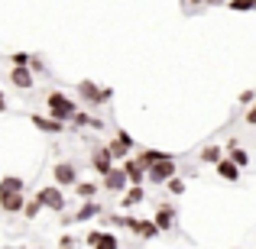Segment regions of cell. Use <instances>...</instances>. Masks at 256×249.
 <instances>
[{
    "label": "cell",
    "instance_id": "1",
    "mask_svg": "<svg viewBox=\"0 0 256 249\" xmlns=\"http://www.w3.org/2000/svg\"><path fill=\"white\" fill-rule=\"evenodd\" d=\"M46 107H49V117L58 120V123H72L78 113V104L65 91H49L46 94Z\"/></svg>",
    "mask_w": 256,
    "mask_h": 249
},
{
    "label": "cell",
    "instance_id": "2",
    "mask_svg": "<svg viewBox=\"0 0 256 249\" xmlns=\"http://www.w3.org/2000/svg\"><path fill=\"white\" fill-rule=\"evenodd\" d=\"M32 198H36L39 204L46 207V211H52V214H65V207H68L65 188H58V185H46V188H39Z\"/></svg>",
    "mask_w": 256,
    "mask_h": 249
},
{
    "label": "cell",
    "instance_id": "3",
    "mask_svg": "<svg viewBox=\"0 0 256 249\" xmlns=\"http://www.w3.org/2000/svg\"><path fill=\"white\" fill-rule=\"evenodd\" d=\"M75 91H78V97H82L88 107H104V104H110V97H114L110 87H100V84L88 81V78H84V81H78Z\"/></svg>",
    "mask_w": 256,
    "mask_h": 249
},
{
    "label": "cell",
    "instance_id": "4",
    "mask_svg": "<svg viewBox=\"0 0 256 249\" xmlns=\"http://www.w3.org/2000/svg\"><path fill=\"white\" fill-rule=\"evenodd\" d=\"M117 168V162H114V156H110V149H107V143H98L91 149V172L98 175V178H104L107 172H114Z\"/></svg>",
    "mask_w": 256,
    "mask_h": 249
},
{
    "label": "cell",
    "instance_id": "5",
    "mask_svg": "<svg viewBox=\"0 0 256 249\" xmlns=\"http://www.w3.org/2000/svg\"><path fill=\"white\" fill-rule=\"evenodd\" d=\"M178 175V165H175V159H166V162H156L150 168V175H146V181H150L152 188H166L169 181Z\"/></svg>",
    "mask_w": 256,
    "mask_h": 249
},
{
    "label": "cell",
    "instance_id": "6",
    "mask_svg": "<svg viewBox=\"0 0 256 249\" xmlns=\"http://www.w3.org/2000/svg\"><path fill=\"white\" fill-rule=\"evenodd\" d=\"M94 217H104V207H100L98 201H82V207H78L75 214H65L62 224L72 227V224H84V220H94Z\"/></svg>",
    "mask_w": 256,
    "mask_h": 249
},
{
    "label": "cell",
    "instance_id": "7",
    "mask_svg": "<svg viewBox=\"0 0 256 249\" xmlns=\"http://www.w3.org/2000/svg\"><path fill=\"white\" fill-rule=\"evenodd\" d=\"M152 220H156V227H159L162 233H172L175 227H178V211H175V204L162 201V204L156 207V214H152Z\"/></svg>",
    "mask_w": 256,
    "mask_h": 249
},
{
    "label": "cell",
    "instance_id": "8",
    "mask_svg": "<svg viewBox=\"0 0 256 249\" xmlns=\"http://www.w3.org/2000/svg\"><path fill=\"white\" fill-rule=\"evenodd\" d=\"M52 181H56L58 188H75L78 181V165L75 162H58V165H52Z\"/></svg>",
    "mask_w": 256,
    "mask_h": 249
},
{
    "label": "cell",
    "instance_id": "9",
    "mask_svg": "<svg viewBox=\"0 0 256 249\" xmlns=\"http://www.w3.org/2000/svg\"><path fill=\"white\" fill-rule=\"evenodd\" d=\"M126 188H130V178H126V172H124L120 165L114 168V172L104 175V191H107V194H120V198H124Z\"/></svg>",
    "mask_w": 256,
    "mask_h": 249
},
{
    "label": "cell",
    "instance_id": "10",
    "mask_svg": "<svg viewBox=\"0 0 256 249\" xmlns=\"http://www.w3.org/2000/svg\"><path fill=\"white\" fill-rule=\"evenodd\" d=\"M6 78H10V84L16 87V91H32V87H36V75H32V68H23V65H13Z\"/></svg>",
    "mask_w": 256,
    "mask_h": 249
},
{
    "label": "cell",
    "instance_id": "11",
    "mask_svg": "<svg viewBox=\"0 0 256 249\" xmlns=\"http://www.w3.org/2000/svg\"><path fill=\"white\" fill-rule=\"evenodd\" d=\"M214 172H218V178H224V181H234V185H237L240 181V175H244V168H240L237 162H234V159H220L218 165H214Z\"/></svg>",
    "mask_w": 256,
    "mask_h": 249
},
{
    "label": "cell",
    "instance_id": "12",
    "mask_svg": "<svg viewBox=\"0 0 256 249\" xmlns=\"http://www.w3.org/2000/svg\"><path fill=\"white\" fill-rule=\"evenodd\" d=\"M120 168L126 172V178H130V185H146V175H150V172H146V168L136 162V156H130L126 162H120Z\"/></svg>",
    "mask_w": 256,
    "mask_h": 249
},
{
    "label": "cell",
    "instance_id": "13",
    "mask_svg": "<svg viewBox=\"0 0 256 249\" xmlns=\"http://www.w3.org/2000/svg\"><path fill=\"white\" fill-rule=\"evenodd\" d=\"M166 159H175V156H172V152H162V149H140L136 152V162L143 165L146 172H150L156 162H166Z\"/></svg>",
    "mask_w": 256,
    "mask_h": 249
},
{
    "label": "cell",
    "instance_id": "14",
    "mask_svg": "<svg viewBox=\"0 0 256 249\" xmlns=\"http://www.w3.org/2000/svg\"><path fill=\"white\" fill-rule=\"evenodd\" d=\"M30 123L36 126L39 133H52V136L65 130V123H58V120H52V117H42V113H30Z\"/></svg>",
    "mask_w": 256,
    "mask_h": 249
},
{
    "label": "cell",
    "instance_id": "15",
    "mask_svg": "<svg viewBox=\"0 0 256 249\" xmlns=\"http://www.w3.org/2000/svg\"><path fill=\"white\" fill-rule=\"evenodd\" d=\"M224 152H227V159H234V162H237L240 168L250 165V152H246L244 146L237 143V139H227V143H224Z\"/></svg>",
    "mask_w": 256,
    "mask_h": 249
},
{
    "label": "cell",
    "instance_id": "16",
    "mask_svg": "<svg viewBox=\"0 0 256 249\" xmlns=\"http://www.w3.org/2000/svg\"><path fill=\"white\" fill-rule=\"evenodd\" d=\"M26 194H0V211L4 214H23Z\"/></svg>",
    "mask_w": 256,
    "mask_h": 249
},
{
    "label": "cell",
    "instance_id": "17",
    "mask_svg": "<svg viewBox=\"0 0 256 249\" xmlns=\"http://www.w3.org/2000/svg\"><path fill=\"white\" fill-rule=\"evenodd\" d=\"M143 201H146V188L143 185H130V188H126V194L120 198V207H124V211H130V207L143 204Z\"/></svg>",
    "mask_w": 256,
    "mask_h": 249
},
{
    "label": "cell",
    "instance_id": "18",
    "mask_svg": "<svg viewBox=\"0 0 256 249\" xmlns=\"http://www.w3.org/2000/svg\"><path fill=\"white\" fill-rule=\"evenodd\" d=\"M224 156H227V152H224V146H218V143H208V146H201V152H198V159H201L204 165H218Z\"/></svg>",
    "mask_w": 256,
    "mask_h": 249
},
{
    "label": "cell",
    "instance_id": "19",
    "mask_svg": "<svg viewBox=\"0 0 256 249\" xmlns=\"http://www.w3.org/2000/svg\"><path fill=\"white\" fill-rule=\"evenodd\" d=\"M0 194H26V181L20 175H4L0 178Z\"/></svg>",
    "mask_w": 256,
    "mask_h": 249
},
{
    "label": "cell",
    "instance_id": "20",
    "mask_svg": "<svg viewBox=\"0 0 256 249\" xmlns=\"http://www.w3.org/2000/svg\"><path fill=\"white\" fill-rule=\"evenodd\" d=\"M107 149H110L114 162H126V159H130V152H133V146H126L124 139H117V136H114L110 143H107Z\"/></svg>",
    "mask_w": 256,
    "mask_h": 249
},
{
    "label": "cell",
    "instance_id": "21",
    "mask_svg": "<svg viewBox=\"0 0 256 249\" xmlns=\"http://www.w3.org/2000/svg\"><path fill=\"white\" fill-rule=\"evenodd\" d=\"M72 123H75L78 130H82V126H88V130H104V120H100V117H91V113H84V110H78Z\"/></svg>",
    "mask_w": 256,
    "mask_h": 249
},
{
    "label": "cell",
    "instance_id": "22",
    "mask_svg": "<svg viewBox=\"0 0 256 249\" xmlns=\"http://www.w3.org/2000/svg\"><path fill=\"white\" fill-rule=\"evenodd\" d=\"M75 194L82 201H94L100 194V185H98V181H78V185H75Z\"/></svg>",
    "mask_w": 256,
    "mask_h": 249
},
{
    "label": "cell",
    "instance_id": "23",
    "mask_svg": "<svg viewBox=\"0 0 256 249\" xmlns=\"http://www.w3.org/2000/svg\"><path fill=\"white\" fill-rule=\"evenodd\" d=\"M159 233H162V230H159L156 220L150 217V220H143V224H140V233H136V237H140V240H156Z\"/></svg>",
    "mask_w": 256,
    "mask_h": 249
},
{
    "label": "cell",
    "instance_id": "24",
    "mask_svg": "<svg viewBox=\"0 0 256 249\" xmlns=\"http://www.w3.org/2000/svg\"><path fill=\"white\" fill-rule=\"evenodd\" d=\"M42 211H46V207L39 204L36 198H30V201H26V207H23V217H26V220H36V217H39Z\"/></svg>",
    "mask_w": 256,
    "mask_h": 249
},
{
    "label": "cell",
    "instance_id": "25",
    "mask_svg": "<svg viewBox=\"0 0 256 249\" xmlns=\"http://www.w3.org/2000/svg\"><path fill=\"white\" fill-rule=\"evenodd\" d=\"M227 6L234 13H250V10H256V0H227Z\"/></svg>",
    "mask_w": 256,
    "mask_h": 249
},
{
    "label": "cell",
    "instance_id": "26",
    "mask_svg": "<svg viewBox=\"0 0 256 249\" xmlns=\"http://www.w3.org/2000/svg\"><path fill=\"white\" fill-rule=\"evenodd\" d=\"M185 188H188V185H185V178H178V175H175L169 185H166V191H169L172 198H182V194H185Z\"/></svg>",
    "mask_w": 256,
    "mask_h": 249
},
{
    "label": "cell",
    "instance_id": "27",
    "mask_svg": "<svg viewBox=\"0 0 256 249\" xmlns=\"http://www.w3.org/2000/svg\"><path fill=\"white\" fill-rule=\"evenodd\" d=\"M98 249H120V240H117V233L104 230V237H100V243H98Z\"/></svg>",
    "mask_w": 256,
    "mask_h": 249
},
{
    "label": "cell",
    "instance_id": "28",
    "mask_svg": "<svg viewBox=\"0 0 256 249\" xmlns=\"http://www.w3.org/2000/svg\"><path fill=\"white\" fill-rule=\"evenodd\" d=\"M32 58H36V55H30V52H13V55H10V62H13V65H23V68H30V65H32Z\"/></svg>",
    "mask_w": 256,
    "mask_h": 249
},
{
    "label": "cell",
    "instance_id": "29",
    "mask_svg": "<svg viewBox=\"0 0 256 249\" xmlns=\"http://www.w3.org/2000/svg\"><path fill=\"white\" fill-rule=\"evenodd\" d=\"M100 237H104V230H88V237H84V243L91 246V249H98V243H100Z\"/></svg>",
    "mask_w": 256,
    "mask_h": 249
},
{
    "label": "cell",
    "instance_id": "30",
    "mask_svg": "<svg viewBox=\"0 0 256 249\" xmlns=\"http://www.w3.org/2000/svg\"><path fill=\"white\" fill-rule=\"evenodd\" d=\"M75 246H78V240L72 237V233H65V237L58 240V249H75Z\"/></svg>",
    "mask_w": 256,
    "mask_h": 249
},
{
    "label": "cell",
    "instance_id": "31",
    "mask_svg": "<svg viewBox=\"0 0 256 249\" xmlns=\"http://www.w3.org/2000/svg\"><path fill=\"white\" fill-rule=\"evenodd\" d=\"M240 104H244V107H253L256 104V91H240Z\"/></svg>",
    "mask_w": 256,
    "mask_h": 249
},
{
    "label": "cell",
    "instance_id": "32",
    "mask_svg": "<svg viewBox=\"0 0 256 249\" xmlns=\"http://www.w3.org/2000/svg\"><path fill=\"white\" fill-rule=\"evenodd\" d=\"M244 123H246V126H256V104L244 110Z\"/></svg>",
    "mask_w": 256,
    "mask_h": 249
},
{
    "label": "cell",
    "instance_id": "33",
    "mask_svg": "<svg viewBox=\"0 0 256 249\" xmlns=\"http://www.w3.org/2000/svg\"><path fill=\"white\" fill-rule=\"evenodd\" d=\"M117 139H124V143H126V146H133V149H136V139H133V136H130V133H126V130H124V126H117Z\"/></svg>",
    "mask_w": 256,
    "mask_h": 249
},
{
    "label": "cell",
    "instance_id": "34",
    "mask_svg": "<svg viewBox=\"0 0 256 249\" xmlns=\"http://www.w3.org/2000/svg\"><path fill=\"white\" fill-rule=\"evenodd\" d=\"M30 68H32V75H46V65H42V58H32V65H30Z\"/></svg>",
    "mask_w": 256,
    "mask_h": 249
},
{
    "label": "cell",
    "instance_id": "35",
    "mask_svg": "<svg viewBox=\"0 0 256 249\" xmlns=\"http://www.w3.org/2000/svg\"><path fill=\"white\" fill-rule=\"evenodd\" d=\"M188 6H192V10H198V6H204V0H185Z\"/></svg>",
    "mask_w": 256,
    "mask_h": 249
},
{
    "label": "cell",
    "instance_id": "36",
    "mask_svg": "<svg viewBox=\"0 0 256 249\" xmlns=\"http://www.w3.org/2000/svg\"><path fill=\"white\" fill-rule=\"evenodd\" d=\"M220 3H227V0H204V6H220Z\"/></svg>",
    "mask_w": 256,
    "mask_h": 249
},
{
    "label": "cell",
    "instance_id": "37",
    "mask_svg": "<svg viewBox=\"0 0 256 249\" xmlns=\"http://www.w3.org/2000/svg\"><path fill=\"white\" fill-rule=\"evenodd\" d=\"M6 110V97H4V91H0V113Z\"/></svg>",
    "mask_w": 256,
    "mask_h": 249
}]
</instances>
